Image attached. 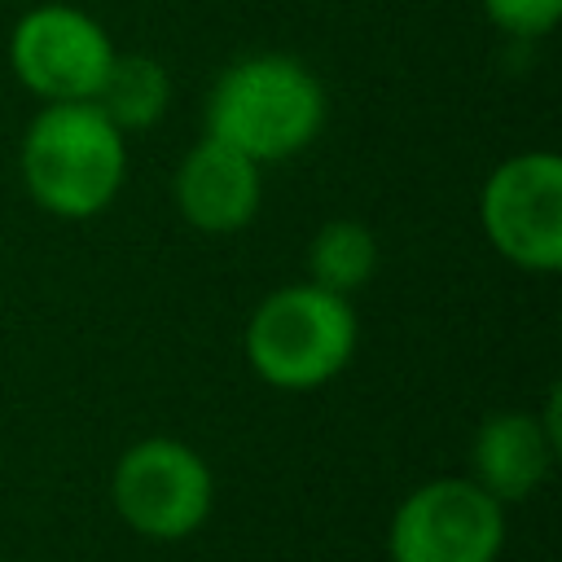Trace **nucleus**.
Here are the masks:
<instances>
[{
	"mask_svg": "<svg viewBox=\"0 0 562 562\" xmlns=\"http://www.w3.org/2000/svg\"><path fill=\"white\" fill-rule=\"evenodd\" d=\"M325 127L321 79L285 53H255L233 61L206 97V136L233 145L250 162H281L316 140Z\"/></svg>",
	"mask_w": 562,
	"mask_h": 562,
	"instance_id": "f257e3e1",
	"label": "nucleus"
},
{
	"mask_svg": "<svg viewBox=\"0 0 562 562\" xmlns=\"http://www.w3.org/2000/svg\"><path fill=\"white\" fill-rule=\"evenodd\" d=\"M18 167L35 206L61 220H88L123 184L127 136L92 101H57L31 119Z\"/></svg>",
	"mask_w": 562,
	"mask_h": 562,
	"instance_id": "f03ea898",
	"label": "nucleus"
},
{
	"mask_svg": "<svg viewBox=\"0 0 562 562\" xmlns=\"http://www.w3.org/2000/svg\"><path fill=\"white\" fill-rule=\"evenodd\" d=\"M558 400V395H553ZM558 417L549 404V417L536 413H492L470 443V479L492 501H527L553 470L558 457Z\"/></svg>",
	"mask_w": 562,
	"mask_h": 562,
	"instance_id": "1a4fd4ad",
	"label": "nucleus"
},
{
	"mask_svg": "<svg viewBox=\"0 0 562 562\" xmlns=\"http://www.w3.org/2000/svg\"><path fill=\"white\" fill-rule=\"evenodd\" d=\"M110 57L114 44L105 26L75 4H35L9 35V66L18 83L44 105L92 101Z\"/></svg>",
	"mask_w": 562,
	"mask_h": 562,
	"instance_id": "0eeeda50",
	"label": "nucleus"
},
{
	"mask_svg": "<svg viewBox=\"0 0 562 562\" xmlns=\"http://www.w3.org/2000/svg\"><path fill=\"white\" fill-rule=\"evenodd\" d=\"M110 496L119 518L149 540H184L193 536L215 505L211 465L171 435H149L132 443L114 474Z\"/></svg>",
	"mask_w": 562,
	"mask_h": 562,
	"instance_id": "20e7f679",
	"label": "nucleus"
},
{
	"mask_svg": "<svg viewBox=\"0 0 562 562\" xmlns=\"http://www.w3.org/2000/svg\"><path fill=\"white\" fill-rule=\"evenodd\" d=\"M171 193H176L180 215L198 233L228 237V233H241L259 215L263 176H259V162H250L233 145L215 140V136H202L180 158Z\"/></svg>",
	"mask_w": 562,
	"mask_h": 562,
	"instance_id": "6e6552de",
	"label": "nucleus"
},
{
	"mask_svg": "<svg viewBox=\"0 0 562 562\" xmlns=\"http://www.w3.org/2000/svg\"><path fill=\"white\" fill-rule=\"evenodd\" d=\"M483 13L496 31L514 40H540L558 26L562 0H483Z\"/></svg>",
	"mask_w": 562,
	"mask_h": 562,
	"instance_id": "f8f14e48",
	"label": "nucleus"
},
{
	"mask_svg": "<svg viewBox=\"0 0 562 562\" xmlns=\"http://www.w3.org/2000/svg\"><path fill=\"white\" fill-rule=\"evenodd\" d=\"M356 312L342 294L312 281L272 290L246 325V360L277 391H312L334 382L356 356Z\"/></svg>",
	"mask_w": 562,
	"mask_h": 562,
	"instance_id": "7ed1b4c3",
	"label": "nucleus"
},
{
	"mask_svg": "<svg viewBox=\"0 0 562 562\" xmlns=\"http://www.w3.org/2000/svg\"><path fill=\"white\" fill-rule=\"evenodd\" d=\"M479 224L487 241L522 272L562 268V158L527 149L505 158L479 193Z\"/></svg>",
	"mask_w": 562,
	"mask_h": 562,
	"instance_id": "39448f33",
	"label": "nucleus"
},
{
	"mask_svg": "<svg viewBox=\"0 0 562 562\" xmlns=\"http://www.w3.org/2000/svg\"><path fill=\"white\" fill-rule=\"evenodd\" d=\"M92 105L123 136L127 132H149V127L162 123V114L171 105V79L162 70V61H154L145 53H114Z\"/></svg>",
	"mask_w": 562,
	"mask_h": 562,
	"instance_id": "9d476101",
	"label": "nucleus"
},
{
	"mask_svg": "<svg viewBox=\"0 0 562 562\" xmlns=\"http://www.w3.org/2000/svg\"><path fill=\"white\" fill-rule=\"evenodd\" d=\"M378 268V237L360 220H329L307 246V281L351 299Z\"/></svg>",
	"mask_w": 562,
	"mask_h": 562,
	"instance_id": "9b49d317",
	"label": "nucleus"
},
{
	"mask_svg": "<svg viewBox=\"0 0 562 562\" xmlns=\"http://www.w3.org/2000/svg\"><path fill=\"white\" fill-rule=\"evenodd\" d=\"M505 509L474 479H430L413 487L386 527L391 562H496Z\"/></svg>",
	"mask_w": 562,
	"mask_h": 562,
	"instance_id": "423d86ee",
	"label": "nucleus"
}]
</instances>
